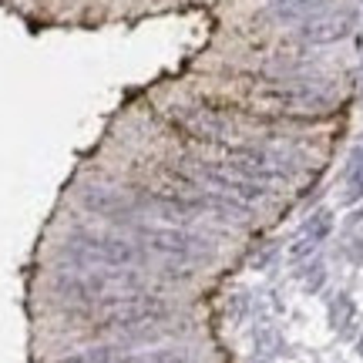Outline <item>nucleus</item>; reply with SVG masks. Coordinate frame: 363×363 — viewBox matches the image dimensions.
I'll return each mask as SVG.
<instances>
[{
  "mask_svg": "<svg viewBox=\"0 0 363 363\" xmlns=\"http://www.w3.org/2000/svg\"><path fill=\"white\" fill-rule=\"evenodd\" d=\"M169 125L172 131H179L192 145H206V148H229L233 145L229 118L208 104H182L169 115Z\"/></svg>",
  "mask_w": 363,
  "mask_h": 363,
  "instance_id": "nucleus-3",
  "label": "nucleus"
},
{
  "mask_svg": "<svg viewBox=\"0 0 363 363\" xmlns=\"http://www.w3.org/2000/svg\"><path fill=\"white\" fill-rule=\"evenodd\" d=\"M78 208L88 219L101 222L108 229H118V233H135L148 219L142 206L131 199L128 189H115V185H104V182H91L81 189Z\"/></svg>",
  "mask_w": 363,
  "mask_h": 363,
  "instance_id": "nucleus-2",
  "label": "nucleus"
},
{
  "mask_svg": "<svg viewBox=\"0 0 363 363\" xmlns=\"http://www.w3.org/2000/svg\"><path fill=\"white\" fill-rule=\"evenodd\" d=\"M353 30V17L347 11H320L303 24V38L310 44H333Z\"/></svg>",
  "mask_w": 363,
  "mask_h": 363,
  "instance_id": "nucleus-5",
  "label": "nucleus"
},
{
  "mask_svg": "<svg viewBox=\"0 0 363 363\" xmlns=\"http://www.w3.org/2000/svg\"><path fill=\"white\" fill-rule=\"evenodd\" d=\"M330 233H333V212H330V208L313 212L310 219L299 225V235L289 242V259H293V262L313 259V256H316V249L323 246Z\"/></svg>",
  "mask_w": 363,
  "mask_h": 363,
  "instance_id": "nucleus-4",
  "label": "nucleus"
},
{
  "mask_svg": "<svg viewBox=\"0 0 363 363\" xmlns=\"http://www.w3.org/2000/svg\"><path fill=\"white\" fill-rule=\"evenodd\" d=\"M353 320V299L347 293H340L333 303H330V323L333 330H347V323Z\"/></svg>",
  "mask_w": 363,
  "mask_h": 363,
  "instance_id": "nucleus-7",
  "label": "nucleus"
},
{
  "mask_svg": "<svg viewBox=\"0 0 363 363\" xmlns=\"http://www.w3.org/2000/svg\"><path fill=\"white\" fill-rule=\"evenodd\" d=\"M357 350H360V357H363V337H360V343H357Z\"/></svg>",
  "mask_w": 363,
  "mask_h": 363,
  "instance_id": "nucleus-8",
  "label": "nucleus"
},
{
  "mask_svg": "<svg viewBox=\"0 0 363 363\" xmlns=\"http://www.w3.org/2000/svg\"><path fill=\"white\" fill-rule=\"evenodd\" d=\"M135 235L152 252V259H169V262H182V266L199 269L202 262H208L216 256V242L206 233H199L195 225H172V222L145 219L135 229Z\"/></svg>",
  "mask_w": 363,
  "mask_h": 363,
  "instance_id": "nucleus-1",
  "label": "nucleus"
},
{
  "mask_svg": "<svg viewBox=\"0 0 363 363\" xmlns=\"http://www.w3.org/2000/svg\"><path fill=\"white\" fill-rule=\"evenodd\" d=\"M343 199H347V202H360L363 199V152L360 148L350 155V165H347V189H343Z\"/></svg>",
  "mask_w": 363,
  "mask_h": 363,
  "instance_id": "nucleus-6",
  "label": "nucleus"
}]
</instances>
